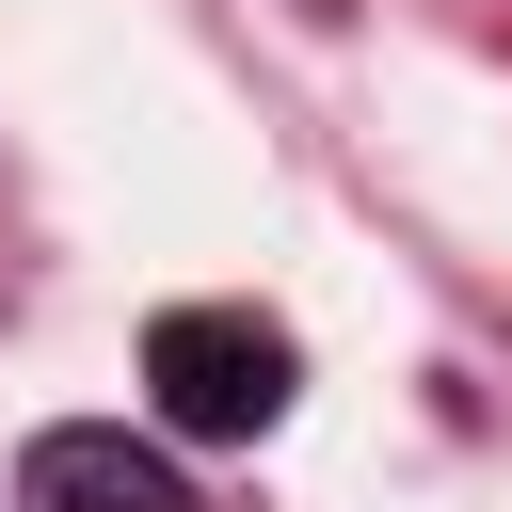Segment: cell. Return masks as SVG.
<instances>
[{
	"label": "cell",
	"mask_w": 512,
	"mask_h": 512,
	"mask_svg": "<svg viewBox=\"0 0 512 512\" xmlns=\"http://www.w3.org/2000/svg\"><path fill=\"white\" fill-rule=\"evenodd\" d=\"M288 384H304V352H288V320H256V304H160V320H144V400H160V432H192V448L272 432Z\"/></svg>",
	"instance_id": "1"
},
{
	"label": "cell",
	"mask_w": 512,
	"mask_h": 512,
	"mask_svg": "<svg viewBox=\"0 0 512 512\" xmlns=\"http://www.w3.org/2000/svg\"><path fill=\"white\" fill-rule=\"evenodd\" d=\"M16 512H208V496H192L176 448H144L128 416H64V432H32Z\"/></svg>",
	"instance_id": "2"
}]
</instances>
